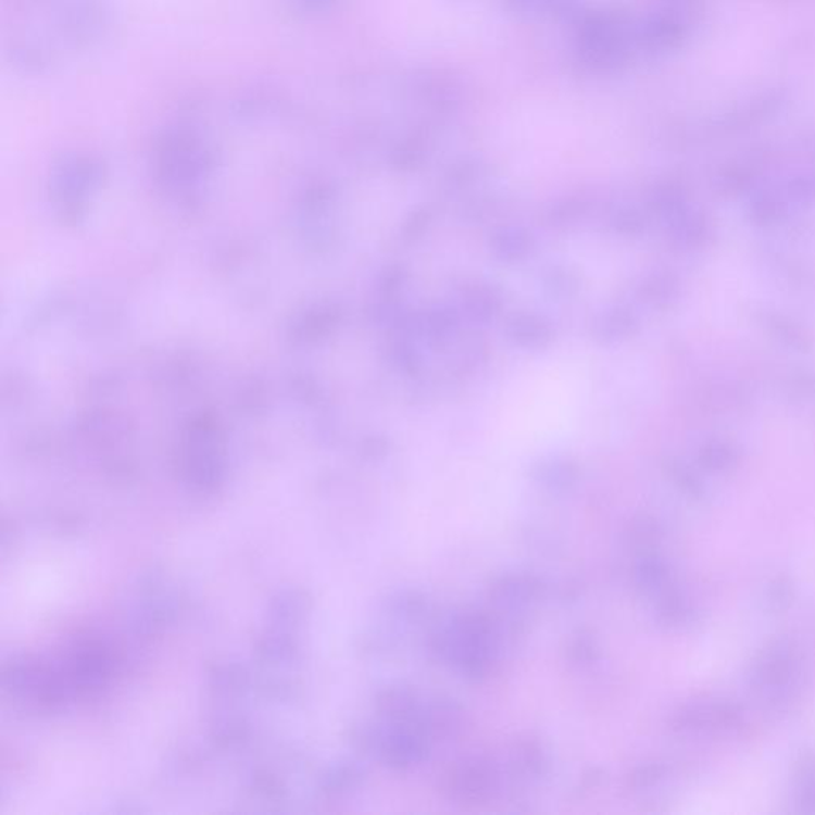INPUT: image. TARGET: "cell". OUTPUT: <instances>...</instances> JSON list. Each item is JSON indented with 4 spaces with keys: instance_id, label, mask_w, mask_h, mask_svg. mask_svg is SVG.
Instances as JSON below:
<instances>
[{
    "instance_id": "6da1fadb",
    "label": "cell",
    "mask_w": 815,
    "mask_h": 815,
    "mask_svg": "<svg viewBox=\"0 0 815 815\" xmlns=\"http://www.w3.org/2000/svg\"><path fill=\"white\" fill-rule=\"evenodd\" d=\"M750 693L763 711L786 714L792 711L810 684V661L793 639L770 640L750 663Z\"/></svg>"
},
{
    "instance_id": "7a4b0ae2",
    "label": "cell",
    "mask_w": 815,
    "mask_h": 815,
    "mask_svg": "<svg viewBox=\"0 0 815 815\" xmlns=\"http://www.w3.org/2000/svg\"><path fill=\"white\" fill-rule=\"evenodd\" d=\"M744 725L741 705L720 698L688 702L673 718V728L681 735L731 736L738 735Z\"/></svg>"
},
{
    "instance_id": "3957f363",
    "label": "cell",
    "mask_w": 815,
    "mask_h": 815,
    "mask_svg": "<svg viewBox=\"0 0 815 815\" xmlns=\"http://www.w3.org/2000/svg\"><path fill=\"white\" fill-rule=\"evenodd\" d=\"M506 334L513 342L526 349L547 348L553 341V328L547 318L537 314H516L510 318Z\"/></svg>"
},
{
    "instance_id": "277c9868",
    "label": "cell",
    "mask_w": 815,
    "mask_h": 815,
    "mask_svg": "<svg viewBox=\"0 0 815 815\" xmlns=\"http://www.w3.org/2000/svg\"><path fill=\"white\" fill-rule=\"evenodd\" d=\"M793 803L798 813L815 814V753H806L794 763Z\"/></svg>"
},
{
    "instance_id": "5b68a950",
    "label": "cell",
    "mask_w": 815,
    "mask_h": 815,
    "mask_svg": "<svg viewBox=\"0 0 815 815\" xmlns=\"http://www.w3.org/2000/svg\"><path fill=\"white\" fill-rule=\"evenodd\" d=\"M492 250L500 260L519 262L534 250V236L524 228H505L496 233L491 241Z\"/></svg>"
},
{
    "instance_id": "8992f818",
    "label": "cell",
    "mask_w": 815,
    "mask_h": 815,
    "mask_svg": "<svg viewBox=\"0 0 815 815\" xmlns=\"http://www.w3.org/2000/svg\"><path fill=\"white\" fill-rule=\"evenodd\" d=\"M635 322L629 316L628 311L613 310L602 314L592 325V334L595 340L612 344V342L622 340L631 334Z\"/></svg>"
},
{
    "instance_id": "52a82bcc",
    "label": "cell",
    "mask_w": 815,
    "mask_h": 815,
    "mask_svg": "<svg viewBox=\"0 0 815 815\" xmlns=\"http://www.w3.org/2000/svg\"><path fill=\"white\" fill-rule=\"evenodd\" d=\"M465 308L475 321H492L502 308V294L494 287L476 286L465 297Z\"/></svg>"
},
{
    "instance_id": "ba28073f",
    "label": "cell",
    "mask_w": 815,
    "mask_h": 815,
    "mask_svg": "<svg viewBox=\"0 0 815 815\" xmlns=\"http://www.w3.org/2000/svg\"><path fill=\"white\" fill-rule=\"evenodd\" d=\"M544 289L556 298H570L580 289V277L566 266H553L544 273Z\"/></svg>"
},
{
    "instance_id": "9c48e42d",
    "label": "cell",
    "mask_w": 815,
    "mask_h": 815,
    "mask_svg": "<svg viewBox=\"0 0 815 815\" xmlns=\"http://www.w3.org/2000/svg\"><path fill=\"white\" fill-rule=\"evenodd\" d=\"M457 322V314L454 311L440 308V310L427 313V316L421 321L419 328L424 334L429 335L430 340L440 341L453 334Z\"/></svg>"
},
{
    "instance_id": "30bf717a",
    "label": "cell",
    "mask_w": 815,
    "mask_h": 815,
    "mask_svg": "<svg viewBox=\"0 0 815 815\" xmlns=\"http://www.w3.org/2000/svg\"><path fill=\"white\" fill-rule=\"evenodd\" d=\"M661 616L669 625H685L693 616V609L679 594H667L661 605Z\"/></svg>"
},
{
    "instance_id": "8fae6325",
    "label": "cell",
    "mask_w": 815,
    "mask_h": 815,
    "mask_svg": "<svg viewBox=\"0 0 815 815\" xmlns=\"http://www.w3.org/2000/svg\"><path fill=\"white\" fill-rule=\"evenodd\" d=\"M793 585L787 577H779L770 581L766 602L773 612H782L792 604Z\"/></svg>"
},
{
    "instance_id": "7c38bea8",
    "label": "cell",
    "mask_w": 815,
    "mask_h": 815,
    "mask_svg": "<svg viewBox=\"0 0 815 815\" xmlns=\"http://www.w3.org/2000/svg\"><path fill=\"white\" fill-rule=\"evenodd\" d=\"M585 209H587V204L581 200L560 201L548 211V222L551 225H556V227L570 224V222L577 221L578 217L584 215Z\"/></svg>"
},
{
    "instance_id": "4fadbf2b",
    "label": "cell",
    "mask_w": 815,
    "mask_h": 815,
    "mask_svg": "<svg viewBox=\"0 0 815 815\" xmlns=\"http://www.w3.org/2000/svg\"><path fill=\"white\" fill-rule=\"evenodd\" d=\"M430 218L431 214L429 209H417V211L413 212V214L410 215V218L405 222V227H403V238H405L406 241H414V239L419 238V236L426 231V228L429 227Z\"/></svg>"
},
{
    "instance_id": "5bb4252c",
    "label": "cell",
    "mask_w": 815,
    "mask_h": 815,
    "mask_svg": "<svg viewBox=\"0 0 815 815\" xmlns=\"http://www.w3.org/2000/svg\"><path fill=\"white\" fill-rule=\"evenodd\" d=\"M406 279V273L405 269H403V266L400 265H392L389 266V268L386 269V273L383 274L381 277V292L386 294V297H392V294L399 293V290L402 289L403 284H405Z\"/></svg>"
},
{
    "instance_id": "9a60e30c",
    "label": "cell",
    "mask_w": 815,
    "mask_h": 815,
    "mask_svg": "<svg viewBox=\"0 0 815 815\" xmlns=\"http://www.w3.org/2000/svg\"><path fill=\"white\" fill-rule=\"evenodd\" d=\"M396 362L408 375H414L421 366L419 355H417L416 349L411 348L410 344L397 346Z\"/></svg>"
},
{
    "instance_id": "2e32d148",
    "label": "cell",
    "mask_w": 815,
    "mask_h": 815,
    "mask_svg": "<svg viewBox=\"0 0 815 815\" xmlns=\"http://www.w3.org/2000/svg\"><path fill=\"white\" fill-rule=\"evenodd\" d=\"M637 224H639V221H637L636 215L631 211L616 212L612 218L613 228L618 233H623V235L635 233Z\"/></svg>"
},
{
    "instance_id": "e0dca14e",
    "label": "cell",
    "mask_w": 815,
    "mask_h": 815,
    "mask_svg": "<svg viewBox=\"0 0 815 815\" xmlns=\"http://www.w3.org/2000/svg\"><path fill=\"white\" fill-rule=\"evenodd\" d=\"M303 2H310L311 5L321 7L325 5V3L330 2V0H303Z\"/></svg>"
}]
</instances>
